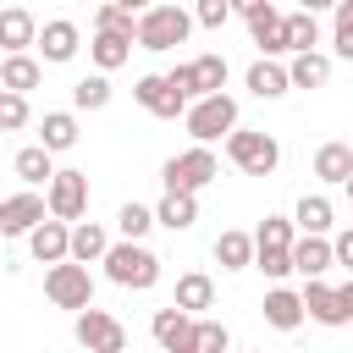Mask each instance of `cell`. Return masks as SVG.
<instances>
[{
  "mask_svg": "<svg viewBox=\"0 0 353 353\" xmlns=\"http://www.w3.org/2000/svg\"><path fill=\"white\" fill-rule=\"evenodd\" d=\"M99 265H105V276H110L116 287H127V292H149V287L160 281V254L143 248V237L110 243V254H105Z\"/></svg>",
  "mask_w": 353,
  "mask_h": 353,
  "instance_id": "1",
  "label": "cell"
},
{
  "mask_svg": "<svg viewBox=\"0 0 353 353\" xmlns=\"http://www.w3.org/2000/svg\"><path fill=\"white\" fill-rule=\"evenodd\" d=\"M254 265L270 276V281H287L298 265H292V243H298V221H287V215H265L259 221V232H254Z\"/></svg>",
  "mask_w": 353,
  "mask_h": 353,
  "instance_id": "2",
  "label": "cell"
},
{
  "mask_svg": "<svg viewBox=\"0 0 353 353\" xmlns=\"http://www.w3.org/2000/svg\"><path fill=\"white\" fill-rule=\"evenodd\" d=\"M193 22H199V17L182 11V6H149V11L138 17V50H154V55L176 50V44H188Z\"/></svg>",
  "mask_w": 353,
  "mask_h": 353,
  "instance_id": "3",
  "label": "cell"
},
{
  "mask_svg": "<svg viewBox=\"0 0 353 353\" xmlns=\"http://www.w3.org/2000/svg\"><path fill=\"white\" fill-rule=\"evenodd\" d=\"M226 160L243 171V176H270L281 165V143L270 132H254V127H232L226 132Z\"/></svg>",
  "mask_w": 353,
  "mask_h": 353,
  "instance_id": "4",
  "label": "cell"
},
{
  "mask_svg": "<svg viewBox=\"0 0 353 353\" xmlns=\"http://www.w3.org/2000/svg\"><path fill=\"white\" fill-rule=\"evenodd\" d=\"M44 298L55 303V309H88L94 303V276H88V265L83 259H55L50 270H44Z\"/></svg>",
  "mask_w": 353,
  "mask_h": 353,
  "instance_id": "5",
  "label": "cell"
},
{
  "mask_svg": "<svg viewBox=\"0 0 353 353\" xmlns=\"http://www.w3.org/2000/svg\"><path fill=\"white\" fill-rule=\"evenodd\" d=\"M215 176H221V160H215L210 143H193V149H182V154H171V160L160 165V182H165V188H182V193H199V188H210Z\"/></svg>",
  "mask_w": 353,
  "mask_h": 353,
  "instance_id": "6",
  "label": "cell"
},
{
  "mask_svg": "<svg viewBox=\"0 0 353 353\" xmlns=\"http://www.w3.org/2000/svg\"><path fill=\"white\" fill-rule=\"evenodd\" d=\"M182 121H188L193 143H215V138H226V132L237 127V99H232V94H199Z\"/></svg>",
  "mask_w": 353,
  "mask_h": 353,
  "instance_id": "7",
  "label": "cell"
},
{
  "mask_svg": "<svg viewBox=\"0 0 353 353\" xmlns=\"http://www.w3.org/2000/svg\"><path fill=\"white\" fill-rule=\"evenodd\" d=\"M132 99L149 110V116H160V121H176V116H188V88H176L171 83V72H149V77H138V88H132Z\"/></svg>",
  "mask_w": 353,
  "mask_h": 353,
  "instance_id": "8",
  "label": "cell"
},
{
  "mask_svg": "<svg viewBox=\"0 0 353 353\" xmlns=\"http://www.w3.org/2000/svg\"><path fill=\"white\" fill-rule=\"evenodd\" d=\"M149 336L165 347V353H199V314L171 303V309H154L149 320Z\"/></svg>",
  "mask_w": 353,
  "mask_h": 353,
  "instance_id": "9",
  "label": "cell"
},
{
  "mask_svg": "<svg viewBox=\"0 0 353 353\" xmlns=\"http://www.w3.org/2000/svg\"><path fill=\"white\" fill-rule=\"evenodd\" d=\"M44 215H50V193H33V182H28L22 193L0 199V237H28Z\"/></svg>",
  "mask_w": 353,
  "mask_h": 353,
  "instance_id": "10",
  "label": "cell"
},
{
  "mask_svg": "<svg viewBox=\"0 0 353 353\" xmlns=\"http://www.w3.org/2000/svg\"><path fill=\"white\" fill-rule=\"evenodd\" d=\"M72 336L88 347V353H121L127 347V325L116 320V314H105V309H77V325H72Z\"/></svg>",
  "mask_w": 353,
  "mask_h": 353,
  "instance_id": "11",
  "label": "cell"
},
{
  "mask_svg": "<svg viewBox=\"0 0 353 353\" xmlns=\"http://www.w3.org/2000/svg\"><path fill=\"white\" fill-rule=\"evenodd\" d=\"M44 193H50V215H61V221H83L88 215V171H55L50 182H44Z\"/></svg>",
  "mask_w": 353,
  "mask_h": 353,
  "instance_id": "12",
  "label": "cell"
},
{
  "mask_svg": "<svg viewBox=\"0 0 353 353\" xmlns=\"http://www.w3.org/2000/svg\"><path fill=\"white\" fill-rule=\"evenodd\" d=\"M171 83L188 88L193 99H199V94H221V88H226V61H221V55H193V61L171 66Z\"/></svg>",
  "mask_w": 353,
  "mask_h": 353,
  "instance_id": "13",
  "label": "cell"
},
{
  "mask_svg": "<svg viewBox=\"0 0 353 353\" xmlns=\"http://www.w3.org/2000/svg\"><path fill=\"white\" fill-rule=\"evenodd\" d=\"M28 248L39 265H55V259H72V221L61 215H44L33 232H28Z\"/></svg>",
  "mask_w": 353,
  "mask_h": 353,
  "instance_id": "14",
  "label": "cell"
},
{
  "mask_svg": "<svg viewBox=\"0 0 353 353\" xmlns=\"http://www.w3.org/2000/svg\"><path fill=\"white\" fill-rule=\"evenodd\" d=\"M292 265H298L303 281H309V276H325V270L336 265V237H331V232H303V237L292 243Z\"/></svg>",
  "mask_w": 353,
  "mask_h": 353,
  "instance_id": "15",
  "label": "cell"
},
{
  "mask_svg": "<svg viewBox=\"0 0 353 353\" xmlns=\"http://www.w3.org/2000/svg\"><path fill=\"white\" fill-rule=\"evenodd\" d=\"M243 22H248V39H254L265 55H292V44H287V17H281L270 0H265L254 17H243Z\"/></svg>",
  "mask_w": 353,
  "mask_h": 353,
  "instance_id": "16",
  "label": "cell"
},
{
  "mask_svg": "<svg viewBox=\"0 0 353 353\" xmlns=\"http://www.w3.org/2000/svg\"><path fill=\"white\" fill-rule=\"evenodd\" d=\"M259 309H265V325H276V331H298V325H303V314H309L303 292H292V287H270Z\"/></svg>",
  "mask_w": 353,
  "mask_h": 353,
  "instance_id": "17",
  "label": "cell"
},
{
  "mask_svg": "<svg viewBox=\"0 0 353 353\" xmlns=\"http://www.w3.org/2000/svg\"><path fill=\"white\" fill-rule=\"evenodd\" d=\"M77 44H83V33H77V22H66V17H55V22H44V28H39V55H44L50 66L72 61V55H77Z\"/></svg>",
  "mask_w": 353,
  "mask_h": 353,
  "instance_id": "18",
  "label": "cell"
},
{
  "mask_svg": "<svg viewBox=\"0 0 353 353\" xmlns=\"http://www.w3.org/2000/svg\"><path fill=\"white\" fill-rule=\"evenodd\" d=\"M243 83H248V94H254V99H281V94L292 88V72H287L276 55H265V61H254V66H248V77H243Z\"/></svg>",
  "mask_w": 353,
  "mask_h": 353,
  "instance_id": "19",
  "label": "cell"
},
{
  "mask_svg": "<svg viewBox=\"0 0 353 353\" xmlns=\"http://www.w3.org/2000/svg\"><path fill=\"white\" fill-rule=\"evenodd\" d=\"M132 33H110V28H94V44H88V55H94V66L99 72H116V66H127V55H132Z\"/></svg>",
  "mask_w": 353,
  "mask_h": 353,
  "instance_id": "20",
  "label": "cell"
},
{
  "mask_svg": "<svg viewBox=\"0 0 353 353\" xmlns=\"http://www.w3.org/2000/svg\"><path fill=\"white\" fill-rule=\"evenodd\" d=\"M154 215H160V226H165V232H188V226L199 221V193L165 188V199L154 204Z\"/></svg>",
  "mask_w": 353,
  "mask_h": 353,
  "instance_id": "21",
  "label": "cell"
},
{
  "mask_svg": "<svg viewBox=\"0 0 353 353\" xmlns=\"http://www.w3.org/2000/svg\"><path fill=\"white\" fill-rule=\"evenodd\" d=\"M44 83V66L28 55V50H6V66H0V88H17V94H28V88H39Z\"/></svg>",
  "mask_w": 353,
  "mask_h": 353,
  "instance_id": "22",
  "label": "cell"
},
{
  "mask_svg": "<svg viewBox=\"0 0 353 353\" xmlns=\"http://www.w3.org/2000/svg\"><path fill=\"white\" fill-rule=\"evenodd\" d=\"M303 303H309V320H320V325H347V314H342V303H336V287H325V276H309Z\"/></svg>",
  "mask_w": 353,
  "mask_h": 353,
  "instance_id": "23",
  "label": "cell"
},
{
  "mask_svg": "<svg viewBox=\"0 0 353 353\" xmlns=\"http://www.w3.org/2000/svg\"><path fill=\"white\" fill-rule=\"evenodd\" d=\"M0 39H6V50H28V44H39V22H33V11H28V6H6V11H0Z\"/></svg>",
  "mask_w": 353,
  "mask_h": 353,
  "instance_id": "24",
  "label": "cell"
},
{
  "mask_svg": "<svg viewBox=\"0 0 353 353\" xmlns=\"http://www.w3.org/2000/svg\"><path fill=\"white\" fill-rule=\"evenodd\" d=\"M287 72H292V88H325V83H331V55L298 50V55L287 61Z\"/></svg>",
  "mask_w": 353,
  "mask_h": 353,
  "instance_id": "25",
  "label": "cell"
},
{
  "mask_svg": "<svg viewBox=\"0 0 353 353\" xmlns=\"http://www.w3.org/2000/svg\"><path fill=\"white\" fill-rule=\"evenodd\" d=\"M39 143L55 149V154H66V149L77 143V116H72V110H44V116H39Z\"/></svg>",
  "mask_w": 353,
  "mask_h": 353,
  "instance_id": "26",
  "label": "cell"
},
{
  "mask_svg": "<svg viewBox=\"0 0 353 353\" xmlns=\"http://www.w3.org/2000/svg\"><path fill=\"white\" fill-rule=\"evenodd\" d=\"M105 254H110V232H105L99 221H72V259L94 265V259H105Z\"/></svg>",
  "mask_w": 353,
  "mask_h": 353,
  "instance_id": "27",
  "label": "cell"
},
{
  "mask_svg": "<svg viewBox=\"0 0 353 353\" xmlns=\"http://www.w3.org/2000/svg\"><path fill=\"white\" fill-rule=\"evenodd\" d=\"M254 248H259L254 232H221L215 237V265L221 270H248L254 265Z\"/></svg>",
  "mask_w": 353,
  "mask_h": 353,
  "instance_id": "28",
  "label": "cell"
},
{
  "mask_svg": "<svg viewBox=\"0 0 353 353\" xmlns=\"http://www.w3.org/2000/svg\"><path fill=\"white\" fill-rule=\"evenodd\" d=\"M171 303L204 314V309H215V281H210L204 270H188V276H176V298H171Z\"/></svg>",
  "mask_w": 353,
  "mask_h": 353,
  "instance_id": "29",
  "label": "cell"
},
{
  "mask_svg": "<svg viewBox=\"0 0 353 353\" xmlns=\"http://www.w3.org/2000/svg\"><path fill=\"white\" fill-rule=\"evenodd\" d=\"M314 176L320 182H347L353 176V143H320L314 149Z\"/></svg>",
  "mask_w": 353,
  "mask_h": 353,
  "instance_id": "30",
  "label": "cell"
},
{
  "mask_svg": "<svg viewBox=\"0 0 353 353\" xmlns=\"http://www.w3.org/2000/svg\"><path fill=\"white\" fill-rule=\"evenodd\" d=\"M50 154H55V149H44V143H28V149H17L11 171H17L22 182H33V188H39V182H50V176H55V160H50Z\"/></svg>",
  "mask_w": 353,
  "mask_h": 353,
  "instance_id": "31",
  "label": "cell"
},
{
  "mask_svg": "<svg viewBox=\"0 0 353 353\" xmlns=\"http://www.w3.org/2000/svg\"><path fill=\"white\" fill-rule=\"evenodd\" d=\"M292 221H298V232H331L336 221H331V199L325 193H303L298 199V210H292Z\"/></svg>",
  "mask_w": 353,
  "mask_h": 353,
  "instance_id": "32",
  "label": "cell"
},
{
  "mask_svg": "<svg viewBox=\"0 0 353 353\" xmlns=\"http://www.w3.org/2000/svg\"><path fill=\"white\" fill-rule=\"evenodd\" d=\"M72 105H77V110H105V105H110V77H105V72L77 77V83H72Z\"/></svg>",
  "mask_w": 353,
  "mask_h": 353,
  "instance_id": "33",
  "label": "cell"
},
{
  "mask_svg": "<svg viewBox=\"0 0 353 353\" xmlns=\"http://www.w3.org/2000/svg\"><path fill=\"white\" fill-rule=\"evenodd\" d=\"M149 226H160V215H154L149 204H138V199H127V204L116 210V232H121V237H143Z\"/></svg>",
  "mask_w": 353,
  "mask_h": 353,
  "instance_id": "34",
  "label": "cell"
},
{
  "mask_svg": "<svg viewBox=\"0 0 353 353\" xmlns=\"http://www.w3.org/2000/svg\"><path fill=\"white\" fill-rule=\"evenodd\" d=\"M287 44H292V55H298V50H314V44H320V22H314V11H309V6L287 17Z\"/></svg>",
  "mask_w": 353,
  "mask_h": 353,
  "instance_id": "35",
  "label": "cell"
},
{
  "mask_svg": "<svg viewBox=\"0 0 353 353\" xmlns=\"http://www.w3.org/2000/svg\"><path fill=\"white\" fill-rule=\"evenodd\" d=\"M331 44H336L342 61H353V0L336 6V17H331Z\"/></svg>",
  "mask_w": 353,
  "mask_h": 353,
  "instance_id": "36",
  "label": "cell"
},
{
  "mask_svg": "<svg viewBox=\"0 0 353 353\" xmlns=\"http://www.w3.org/2000/svg\"><path fill=\"white\" fill-rule=\"evenodd\" d=\"M0 127H6V132L28 127V94H17V88H0Z\"/></svg>",
  "mask_w": 353,
  "mask_h": 353,
  "instance_id": "37",
  "label": "cell"
},
{
  "mask_svg": "<svg viewBox=\"0 0 353 353\" xmlns=\"http://www.w3.org/2000/svg\"><path fill=\"white\" fill-rule=\"evenodd\" d=\"M193 17H199V28H226L237 17V6L232 0H193Z\"/></svg>",
  "mask_w": 353,
  "mask_h": 353,
  "instance_id": "38",
  "label": "cell"
},
{
  "mask_svg": "<svg viewBox=\"0 0 353 353\" xmlns=\"http://www.w3.org/2000/svg\"><path fill=\"white\" fill-rule=\"evenodd\" d=\"M232 347V331L221 320H199V353H226Z\"/></svg>",
  "mask_w": 353,
  "mask_h": 353,
  "instance_id": "39",
  "label": "cell"
},
{
  "mask_svg": "<svg viewBox=\"0 0 353 353\" xmlns=\"http://www.w3.org/2000/svg\"><path fill=\"white\" fill-rule=\"evenodd\" d=\"M336 265H347V270H353V226H347V232H336Z\"/></svg>",
  "mask_w": 353,
  "mask_h": 353,
  "instance_id": "40",
  "label": "cell"
},
{
  "mask_svg": "<svg viewBox=\"0 0 353 353\" xmlns=\"http://www.w3.org/2000/svg\"><path fill=\"white\" fill-rule=\"evenodd\" d=\"M232 6H237V17H254V11L265 6V0H232Z\"/></svg>",
  "mask_w": 353,
  "mask_h": 353,
  "instance_id": "41",
  "label": "cell"
},
{
  "mask_svg": "<svg viewBox=\"0 0 353 353\" xmlns=\"http://www.w3.org/2000/svg\"><path fill=\"white\" fill-rule=\"evenodd\" d=\"M303 6H309V11H336L342 0H303Z\"/></svg>",
  "mask_w": 353,
  "mask_h": 353,
  "instance_id": "42",
  "label": "cell"
},
{
  "mask_svg": "<svg viewBox=\"0 0 353 353\" xmlns=\"http://www.w3.org/2000/svg\"><path fill=\"white\" fill-rule=\"evenodd\" d=\"M116 6H127V11H138V17L149 11V0H116Z\"/></svg>",
  "mask_w": 353,
  "mask_h": 353,
  "instance_id": "43",
  "label": "cell"
},
{
  "mask_svg": "<svg viewBox=\"0 0 353 353\" xmlns=\"http://www.w3.org/2000/svg\"><path fill=\"white\" fill-rule=\"evenodd\" d=\"M342 193H347V204H353V176H347V182H342Z\"/></svg>",
  "mask_w": 353,
  "mask_h": 353,
  "instance_id": "44",
  "label": "cell"
}]
</instances>
